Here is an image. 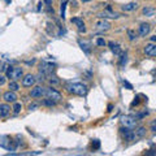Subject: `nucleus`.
Returning <instances> with one entry per match:
<instances>
[{
    "mask_svg": "<svg viewBox=\"0 0 156 156\" xmlns=\"http://www.w3.org/2000/svg\"><path fill=\"white\" fill-rule=\"evenodd\" d=\"M120 130L122 131V134H124V136H125V139H126V140H134L135 139V134L129 128H122V129H120Z\"/></svg>",
    "mask_w": 156,
    "mask_h": 156,
    "instance_id": "obj_15",
    "label": "nucleus"
},
{
    "mask_svg": "<svg viewBox=\"0 0 156 156\" xmlns=\"http://www.w3.org/2000/svg\"><path fill=\"white\" fill-rule=\"evenodd\" d=\"M38 107V104H35V103H33V104H30V107H29V109H35Z\"/></svg>",
    "mask_w": 156,
    "mask_h": 156,
    "instance_id": "obj_32",
    "label": "nucleus"
},
{
    "mask_svg": "<svg viewBox=\"0 0 156 156\" xmlns=\"http://www.w3.org/2000/svg\"><path fill=\"white\" fill-rule=\"evenodd\" d=\"M128 35H129V39H130V40H135L136 39V34L133 30H128Z\"/></svg>",
    "mask_w": 156,
    "mask_h": 156,
    "instance_id": "obj_25",
    "label": "nucleus"
},
{
    "mask_svg": "<svg viewBox=\"0 0 156 156\" xmlns=\"http://www.w3.org/2000/svg\"><path fill=\"white\" fill-rule=\"evenodd\" d=\"M21 109H22V105L20 104V103H16V104H14V107H13V112L16 113V115L21 112Z\"/></svg>",
    "mask_w": 156,
    "mask_h": 156,
    "instance_id": "obj_24",
    "label": "nucleus"
},
{
    "mask_svg": "<svg viewBox=\"0 0 156 156\" xmlns=\"http://www.w3.org/2000/svg\"><path fill=\"white\" fill-rule=\"evenodd\" d=\"M55 68H56V65L52 64V62H47V61H42L40 62V69H39V72L43 76H50V74L53 73Z\"/></svg>",
    "mask_w": 156,
    "mask_h": 156,
    "instance_id": "obj_2",
    "label": "nucleus"
},
{
    "mask_svg": "<svg viewBox=\"0 0 156 156\" xmlns=\"http://www.w3.org/2000/svg\"><path fill=\"white\" fill-rule=\"evenodd\" d=\"M50 83L51 85H58L60 83V80H58L57 77H51L50 78Z\"/></svg>",
    "mask_w": 156,
    "mask_h": 156,
    "instance_id": "obj_26",
    "label": "nucleus"
},
{
    "mask_svg": "<svg viewBox=\"0 0 156 156\" xmlns=\"http://www.w3.org/2000/svg\"><path fill=\"white\" fill-rule=\"evenodd\" d=\"M66 91L74 94V95L83 96L87 94V86L81 83V82H70V83L66 85Z\"/></svg>",
    "mask_w": 156,
    "mask_h": 156,
    "instance_id": "obj_1",
    "label": "nucleus"
},
{
    "mask_svg": "<svg viewBox=\"0 0 156 156\" xmlns=\"http://www.w3.org/2000/svg\"><path fill=\"white\" fill-rule=\"evenodd\" d=\"M96 44L98 46H105V44H107V42H105L103 38H98L96 39Z\"/></svg>",
    "mask_w": 156,
    "mask_h": 156,
    "instance_id": "obj_28",
    "label": "nucleus"
},
{
    "mask_svg": "<svg viewBox=\"0 0 156 156\" xmlns=\"http://www.w3.org/2000/svg\"><path fill=\"white\" fill-rule=\"evenodd\" d=\"M42 104L43 105H47V107H53L55 104H56V101H53L52 99H48V98H47V99H44L42 101Z\"/></svg>",
    "mask_w": 156,
    "mask_h": 156,
    "instance_id": "obj_21",
    "label": "nucleus"
},
{
    "mask_svg": "<svg viewBox=\"0 0 156 156\" xmlns=\"http://www.w3.org/2000/svg\"><path fill=\"white\" fill-rule=\"evenodd\" d=\"M4 83H5V77L0 74V86H3Z\"/></svg>",
    "mask_w": 156,
    "mask_h": 156,
    "instance_id": "obj_30",
    "label": "nucleus"
},
{
    "mask_svg": "<svg viewBox=\"0 0 156 156\" xmlns=\"http://www.w3.org/2000/svg\"><path fill=\"white\" fill-rule=\"evenodd\" d=\"M151 125H156V120H154V121H152V122H151Z\"/></svg>",
    "mask_w": 156,
    "mask_h": 156,
    "instance_id": "obj_38",
    "label": "nucleus"
},
{
    "mask_svg": "<svg viewBox=\"0 0 156 156\" xmlns=\"http://www.w3.org/2000/svg\"><path fill=\"white\" fill-rule=\"evenodd\" d=\"M44 2H46L47 5H51V4H52V0H44Z\"/></svg>",
    "mask_w": 156,
    "mask_h": 156,
    "instance_id": "obj_33",
    "label": "nucleus"
},
{
    "mask_svg": "<svg viewBox=\"0 0 156 156\" xmlns=\"http://www.w3.org/2000/svg\"><path fill=\"white\" fill-rule=\"evenodd\" d=\"M35 83V77L33 74H26L25 77L22 78V86L23 87H31Z\"/></svg>",
    "mask_w": 156,
    "mask_h": 156,
    "instance_id": "obj_8",
    "label": "nucleus"
},
{
    "mask_svg": "<svg viewBox=\"0 0 156 156\" xmlns=\"http://www.w3.org/2000/svg\"><path fill=\"white\" fill-rule=\"evenodd\" d=\"M121 122L125 128H129V129H133L136 126V118L133 116H124L121 117Z\"/></svg>",
    "mask_w": 156,
    "mask_h": 156,
    "instance_id": "obj_5",
    "label": "nucleus"
},
{
    "mask_svg": "<svg viewBox=\"0 0 156 156\" xmlns=\"http://www.w3.org/2000/svg\"><path fill=\"white\" fill-rule=\"evenodd\" d=\"M7 76L9 78H12L13 81H17V80H20V78H22L23 72H22L21 68H9L7 72Z\"/></svg>",
    "mask_w": 156,
    "mask_h": 156,
    "instance_id": "obj_3",
    "label": "nucleus"
},
{
    "mask_svg": "<svg viewBox=\"0 0 156 156\" xmlns=\"http://www.w3.org/2000/svg\"><path fill=\"white\" fill-rule=\"evenodd\" d=\"M98 16H99L100 18H117L118 17V13H116V12H111V9H108L107 10H104V12H99L98 13Z\"/></svg>",
    "mask_w": 156,
    "mask_h": 156,
    "instance_id": "obj_14",
    "label": "nucleus"
},
{
    "mask_svg": "<svg viewBox=\"0 0 156 156\" xmlns=\"http://www.w3.org/2000/svg\"><path fill=\"white\" fill-rule=\"evenodd\" d=\"M65 5H66V3H62L61 4V17L62 18L65 17Z\"/></svg>",
    "mask_w": 156,
    "mask_h": 156,
    "instance_id": "obj_29",
    "label": "nucleus"
},
{
    "mask_svg": "<svg viewBox=\"0 0 156 156\" xmlns=\"http://www.w3.org/2000/svg\"><path fill=\"white\" fill-rule=\"evenodd\" d=\"M150 31H151L150 23H140V26L138 29V34L140 35V37H146V35L150 34Z\"/></svg>",
    "mask_w": 156,
    "mask_h": 156,
    "instance_id": "obj_11",
    "label": "nucleus"
},
{
    "mask_svg": "<svg viewBox=\"0 0 156 156\" xmlns=\"http://www.w3.org/2000/svg\"><path fill=\"white\" fill-rule=\"evenodd\" d=\"M126 61H128L126 53H122V55H121V60H120V66H121V68H124L125 64H126Z\"/></svg>",
    "mask_w": 156,
    "mask_h": 156,
    "instance_id": "obj_22",
    "label": "nucleus"
},
{
    "mask_svg": "<svg viewBox=\"0 0 156 156\" xmlns=\"http://www.w3.org/2000/svg\"><path fill=\"white\" fill-rule=\"evenodd\" d=\"M124 85H125V86H126V87H128L129 90H131V88H133V86H131L130 83H129V82H128V81H124Z\"/></svg>",
    "mask_w": 156,
    "mask_h": 156,
    "instance_id": "obj_31",
    "label": "nucleus"
},
{
    "mask_svg": "<svg viewBox=\"0 0 156 156\" xmlns=\"http://www.w3.org/2000/svg\"><path fill=\"white\" fill-rule=\"evenodd\" d=\"M3 66H4V65H3V62H2V61H0V72H2V70L4 69V68H3Z\"/></svg>",
    "mask_w": 156,
    "mask_h": 156,
    "instance_id": "obj_36",
    "label": "nucleus"
},
{
    "mask_svg": "<svg viewBox=\"0 0 156 156\" xmlns=\"http://www.w3.org/2000/svg\"><path fill=\"white\" fill-rule=\"evenodd\" d=\"M83 3H88V2H91V0H82Z\"/></svg>",
    "mask_w": 156,
    "mask_h": 156,
    "instance_id": "obj_39",
    "label": "nucleus"
},
{
    "mask_svg": "<svg viewBox=\"0 0 156 156\" xmlns=\"http://www.w3.org/2000/svg\"><path fill=\"white\" fill-rule=\"evenodd\" d=\"M72 23H74V25L77 26V29H78L80 33H86V27H85L83 20H81L78 17H74V18H72Z\"/></svg>",
    "mask_w": 156,
    "mask_h": 156,
    "instance_id": "obj_10",
    "label": "nucleus"
},
{
    "mask_svg": "<svg viewBox=\"0 0 156 156\" xmlns=\"http://www.w3.org/2000/svg\"><path fill=\"white\" fill-rule=\"evenodd\" d=\"M108 46H109V48H111V51L116 55V56H121V55H122V50H121V47H120L118 44H117V43L109 42V43H108Z\"/></svg>",
    "mask_w": 156,
    "mask_h": 156,
    "instance_id": "obj_16",
    "label": "nucleus"
},
{
    "mask_svg": "<svg viewBox=\"0 0 156 156\" xmlns=\"http://www.w3.org/2000/svg\"><path fill=\"white\" fill-rule=\"evenodd\" d=\"M0 146L4 147V148H8V150H13V146H12V140H9L8 136H4V135H0Z\"/></svg>",
    "mask_w": 156,
    "mask_h": 156,
    "instance_id": "obj_13",
    "label": "nucleus"
},
{
    "mask_svg": "<svg viewBox=\"0 0 156 156\" xmlns=\"http://www.w3.org/2000/svg\"><path fill=\"white\" fill-rule=\"evenodd\" d=\"M80 44L82 46V50H85L86 51V52H90V48H88V44H87V43H85V42H82V40H80Z\"/></svg>",
    "mask_w": 156,
    "mask_h": 156,
    "instance_id": "obj_27",
    "label": "nucleus"
},
{
    "mask_svg": "<svg viewBox=\"0 0 156 156\" xmlns=\"http://www.w3.org/2000/svg\"><path fill=\"white\" fill-rule=\"evenodd\" d=\"M98 147H99V142L96 140V142H95V148H98Z\"/></svg>",
    "mask_w": 156,
    "mask_h": 156,
    "instance_id": "obj_37",
    "label": "nucleus"
},
{
    "mask_svg": "<svg viewBox=\"0 0 156 156\" xmlns=\"http://www.w3.org/2000/svg\"><path fill=\"white\" fill-rule=\"evenodd\" d=\"M136 8H138V4L136 3H128V4H125V5H122V10L125 12H131V10H135Z\"/></svg>",
    "mask_w": 156,
    "mask_h": 156,
    "instance_id": "obj_19",
    "label": "nucleus"
},
{
    "mask_svg": "<svg viewBox=\"0 0 156 156\" xmlns=\"http://www.w3.org/2000/svg\"><path fill=\"white\" fill-rule=\"evenodd\" d=\"M144 53L150 57H156V43H147L144 46Z\"/></svg>",
    "mask_w": 156,
    "mask_h": 156,
    "instance_id": "obj_7",
    "label": "nucleus"
},
{
    "mask_svg": "<svg viewBox=\"0 0 156 156\" xmlns=\"http://www.w3.org/2000/svg\"><path fill=\"white\" fill-rule=\"evenodd\" d=\"M4 100L7 101V103H16V100H17V95L14 94V91H7V92H4Z\"/></svg>",
    "mask_w": 156,
    "mask_h": 156,
    "instance_id": "obj_12",
    "label": "nucleus"
},
{
    "mask_svg": "<svg viewBox=\"0 0 156 156\" xmlns=\"http://www.w3.org/2000/svg\"><path fill=\"white\" fill-rule=\"evenodd\" d=\"M43 95H44V87H42V86H35L30 91L31 98H42Z\"/></svg>",
    "mask_w": 156,
    "mask_h": 156,
    "instance_id": "obj_9",
    "label": "nucleus"
},
{
    "mask_svg": "<svg viewBox=\"0 0 156 156\" xmlns=\"http://www.w3.org/2000/svg\"><path fill=\"white\" fill-rule=\"evenodd\" d=\"M151 130L152 131H156V125H151Z\"/></svg>",
    "mask_w": 156,
    "mask_h": 156,
    "instance_id": "obj_34",
    "label": "nucleus"
},
{
    "mask_svg": "<svg viewBox=\"0 0 156 156\" xmlns=\"http://www.w3.org/2000/svg\"><path fill=\"white\" fill-rule=\"evenodd\" d=\"M94 26H95V29H99V30H109L111 29V22L107 21L105 18H100L98 20V21H95V23H94Z\"/></svg>",
    "mask_w": 156,
    "mask_h": 156,
    "instance_id": "obj_6",
    "label": "nucleus"
},
{
    "mask_svg": "<svg viewBox=\"0 0 156 156\" xmlns=\"http://www.w3.org/2000/svg\"><path fill=\"white\" fill-rule=\"evenodd\" d=\"M151 40L154 43H156V35H155V37H151Z\"/></svg>",
    "mask_w": 156,
    "mask_h": 156,
    "instance_id": "obj_35",
    "label": "nucleus"
},
{
    "mask_svg": "<svg viewBox=\"0 0 156 156\" xmlns=\"http://www.w3.org/2000/svg\"><path fill=\"white\" fill-rule=\"evenodd\" d=\"M44 95L48 98V99H52L53 101H58L61 99V94L58 91H56L55 88H52V87L44 88Z\"/></svg>",
    "mask_w": 156,
    "mask_h": 156,
    "instance_id": "obj_4",
    "label": "nucleus"
},
{
    "mask_svg": "<svg viewBox=\"0 0 156 156\" xmlns=\"http://www.w3.org/2000/svg\"><path fill=\"white\" fill-rule=\"evenodd\" d=\"M142 13L146 16V17H152V16L156 13V9L154 7H144L142 9Z\"/></svg>",
    "mask_w": 156,
    "mask_h": 156,
    "instance_id": "obj_18",
    "label": "nucleus"
},
{
    "mask_svg": "<svg viewBox=\"0 0 156 156\" xmlns=\"http://www.w3.org/2000/svg\"><path fill=\"white\" fill-rule=\"evenodd\" d=\"M9 88H10V91H17V90H18L17 82H16V81H12L10 83H9Z\"/></svg>",
    "mask_w": 156,
    "mask_h": 156,
    "instance_id": "obj_23",
    "label": "nucleus"
},
{
    "mask_svg": "<svg viewBox=\"0 0 156 156\" xmlns=\"http://www.w3.org/2000/svg\"><path fill=\"white\" fill-rule=\"evenodd\" d=\"M134 134H135V138H142V136L146 135V128H143V126L138 128V129H136V130L134 131Z\"/></svg>",
    "mask_w": 156,
    "mask_h": 156,
    "instance_id": "obj_20",
    "label": "nucleus"
},
{
    "mask_svg": "<svg viewBox=\"0 0 156 156\" xmlns=\"http://www.w3.org/2000/svg\"><path fill=\"white\" fill-rule=\"evenodd\" d=\"M10 112V107L8 104H0V117H7Z\"/></svg>",
    "mask_w": 156,
    "mask_h": 156,
    "instance_id": "obj_17",
    "label": "nucleus"
}]
</instances>
